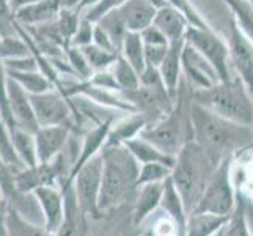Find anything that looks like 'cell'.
<instances>
[{
    "instance_id": "6da1fadb",
    "label": "cell",
    "mask_w": 253,
    "mask_h": 236,
    "mask_svg": "<svg viewBox=\"0 0 253 236\" xmlns=\"http://www.w3.org/2000/svg\"><path fill=\"white\" fill-rule=\"evenodd\" d=\"M190 123L192 141L202 146L217 165L253 146V126L226 120L194 101L190 102Z\"/></svg>"
},
{
    "instance_id": "7a4b0ae2",
    "label": "cell",
    "mask_w": 253,
    "mask_h": 236,
    "mask_svg": "<svg viewBox=\"0 0 253 236\" xmlns=\"http://www.w3.org/2000/svg\"><path fill=\"white\" fill-rule=\"evenodd\" d=\"M102 185L99 195V211L107 214L126 205H134L138 194L140 162L126 145L102 148Z\"/></svg>"
},
{
    "instance_id": "3957f363",
    "label": "cell",
    "mask_w": 253,
    "mask_h": 236,
    "mask_svg": "<svg viewBox=\"0 0 253 236\" xmlns=\"http://www.w3.org/2000/svg\"><path fill=\"white\" fill-rule=\"evenodd\" d=\"M215 169L217 164L195 141H189L176 154V162L171 169V180L182 198L187 214L194 213Z\"/></svg>"
},
{
    "instance_id": "277c9868",
    "label": "cell",
    "mask_w": 253,
    "mask_h": 236,
    "mask_svg": "<svg viewBox=\"0 0 253 236\" xmlns=\"http://www.w3.org/2000/svg\"><path fill=\"white\" fill-rule=\"evenodd\" d=\"M190 102L192 89L186 82L184 76L181 79L179 90L176 94L173 109L159 123L142 131L140 137L156 145L164 153L176 156L179 150L189 141H192V123H190Z\"/></svg>"
},
{
    "instance_id": "5b68a950",
    "label": "cell",
    "mask_w": 253,
    "mask_h": 236,
    "mask_svg": "<svg viewBox=\"0 0 253 236\" xmlns=\"http://www.w3.org/2000/svg\"><path fill=\"white\" fill-rule=\"evenodd\" d=\"M192 101L226 120L253 126V94L238 76L203 90H192Z\"/></svg>"
},
{
    "instance_id": "8992f818",
    "label": "cell",
    "mask_w": 253,
    "mask_h": 236,
    "mask_svg": "<svg viewBox=\"0 0 253 236\" xmlns=\"http://www.w3.org/2000/svg\"><path fill=\"white\" fill-rule=\"evenodd\" d=\"M231 162L233 159L228 157L217 165L194 213H209L226 217L231 216L234 206H236V188L233 185Z\"/></svg>"
},
{
    "instance_id": "52a82bcc",
    "label": "cell",
    "mask_w": 253,
    "mask_h": 236,
    "mask_svg": "<svg viewBox=\"0 0 253 236\" xmlns=\"http://www.w3.org/2000/svg\"><path fill=\"white\" fill-rule=\"evenodd\" d=\"M102 151L93 156L90 161H86L82 167L77 170L73 178V186L76 190L77 202L85 214L91 221H102V214L99 211V195H101V185H102Z\"/></svg>"
},
{
    "instance_id": "ba28073f",
    "label": "cell",
    "mask_w": 253,
    "mask_h": 236,
    "mask_svg": "<svg viewBox=\"0 0 253 236\" xmlns=\"http://www.w3.org/2000/svg\"><path fill=\"white\" fill-rule=\"evenodd\" d=\"M186 41L214 66L222 82L230 81L233 77L230 69L231 62L228 43L220 35H217L214 29H198L190 25L186 32Z\"/></svg>"
},
{
    "instance_id": "9c48e42d",
    "label": "cell",
    "mask_w": 253,
    "mask_h": 236,
    "mask_svg": "<svg viewBox=\"0 0 253 236\" xmlns=\"http://www.w3.org/2000/svg\"><path fill=\"white\" fill-rule=\"evenodd\" d=\"M121 96L135 109V112L142 113L148 121V128L159 123L173 109L176 98L169 93L165 87H145L140 85L134 90L120 92Z\"/></svg>"
},
{
    "instance_id": "30bf717a",
    "label": "cell",
    "mask_w": 253,
    "mask_h": 236,
    "mask_svg": "<svg viewBox=\"0 0 253 236\" xmlns=\"http://www.w3.org/2000/svg\"><path fill=\"white\" fill-rule=\"evenodd\" d=\"M30 99L40 128L68 126L74 133H77L71 102L57 89H52L40 94H30Z\"/></svg>"
},
{
    "instance_id": "8fae6325",
    "label": "cell",
    "mask_w": 253,
    "mask_h": 236,
    "mask_svg": "<svg viewBox=\"0 0 253 236\" xmlns=\"http://www.w3.org/2000/svg\"><path fill=\"white\" fill-rule=\"evenodd\" d=\"M230 62L238 73V77L246 84L253 94V43L244 35L238 22L230 14V35H228Z\"/></svg>"
},
{
    "instance_id": "7c38bea8",
    "label": "cell",
    "mask_w": 253,
    "mask_h": 236,
    "mask_svg": "<svg viewBox=\"0 0 253 236\" xmlns=\"http://www.w3.org/2000/svg\"><path fill=\"white\" fill-rule=\"evenodd\" d=\"M182 76L192 90L209 89L220 82V77L214 66L195 47L187 45V41L182 50Z\"/></svg>"
},
{
    "instance_id": "4fadbf2b",
    "label": "cell",
    "mask_w": 253,
    "mask_h": 236,
    "mask_svg": "<svg viewBox=\"0 0 253 236\" xmlns=\"http://www.w3.org/2000/svg\"><path fill=\"white\" fill-rule=\"evenodd\" d=\"M62 190L65 197V217L55 236H88L91 219L77 202L73 183L65 185Z\"/></svg>"
},
{
    "instance_id": "5bb4252c",
    "label": "cell",
    "mask_w": 253,
    "mask_h": 236,
    "mask_svg": "<svg viewBox=\"0 0 253 236\" xmlns=\"http://www.w3.org/2000/svg\"><path fill=\"white\" fill-rule=\"evenodd\" d=\"M32 194L35 195L41 208L42 222H44L46 230L55 235L65 217V197L62 188L41 186L35 189Z\"/></svg>"
},
{
    "instance_id": "9a60e30c",
    "label": "cell",
    "mask_w": 253,
    "mask_h": 236,
    "mask_svg": "<svg viewBox=\"0 0 253 236\" xmlns=\"http://www.w3.org/2000/svg\"><path fill=\"white\" fill-rule=\"evenodd\" d=\"M8 99H10V110L14 120V126L29 131L32 134L37 133L40 129V125L37 121V117H35L30 94L16 81H13L10 76H8Z\"/></svg>"
},
{
    "instance_id": "2e32d148",
    "label": "cell",
    "mask_w": 253,
    "mask_h": 236,
    "mask_svg": "<svg viewBox=\"0 0 253 236\" xmlns=\"http://www.w3.org/2000/svg\"><path fill=\"white\" fill-rule=\"evenodd\" d=\"M74 131L68 126H44L35 133L38 162H50L63 151Z\"/></svg>"
},
{
    "instance_id": "e0dca14e",
    "label": "cell",
    "mask_w": 253,
    "mask_h": 236,
    "mask_svg": "<svg viewBox=\"0 0 253 236\" xmlns=\"http://www.w3.org/2000/svg\"><path fill=\"white\" fill-rule=\"evenodd\" d=\"M65 2L66 0H41L38 3L17 10L14 17L22 27H37L55 21L65 10Z\"/></svg>"
},
{
    "instance_id": "ac0fdd59",
    "label": "cell",
    "mask_w": 253,
    "mask_h": 236,
    "mask_svg": "<svg viewBox=\"0 0 253 236\" xmlns=\"http://www.w3.org/2000/svg\"><path fill=\"white\" fill-rule=\"evenodd\" d=\"M184 46L186 40L170 43L164 62L159 66L164 84L173 98H176L182 79V50H184Z\"/></svg>"
},
{
    "instance_id": "d6986e66",
    "label": "cell",
    "mask_w": 253,
    "mask_h": 236,
    "mask_svg": "<svg viewBox=\"0 0 253 236\" xmlns=\"http://www.w3.org/2000/svg\"><path fill=\"white\" fill-rule=\"evenodd\" d=\"M161 208L173 222L174 229H176V236H186L189 214L186 211L184 203H182L179 192L173 185L171 175L164 181V194L161 200Z\"/></svg>"
},
{
    "instance_id": "ffe728a7",
    "label": "cell",
    "mask_w": 253,
    "mask_h": 236,
    "mask_svg": "<svg viewBox=\"0 0 253 236\" xmlns=\"http://www.w3.org/2000/svg\"><path fill=\"white\" fill-rule=\"evenodd\" d=\"M153 24L167 37L169 43L186 40V32L190 27L187 17L171 5L158 8Z\"/></svg>"
},
{
    "instance_id": "44dd1931",
    "label": "cell",
    "mask_w": 253,
    "mask_h": 236,
    "mask_svg": "<svg viewBox=\"0 0 253 236\" xmlns=\"http://www.w3.org/2000/svg\"><path fill=\"white\" fill-rule=\"evenodd\" d=\"M162 194H164V181L148 183V185L138 188V194L132 206V221L135 227L140 229L142 224L148 219V216L161 206Z\"/></svg>"
},
{
    "instance_id": "7402d4cb",
    "label": "cell",
    "mask_w": 253,
    "mask_h": 236,
    "mask_svg": "<svg viewBox=\"0 0 253 236\" xmlns=\"http://www.w3.org/2000/svg\"><path fill=\"white\" fill-rule=\"evenodd\" d=\"M145 128H148V121L142 113L138 112L127 113V115L121 117L112 125L104 146L125 145L126 142L140 136Z\"/></svg>"
},
{
    "instance_id": "603a6c76",
    "label": "cell",
    "mask_w": 253,
    "mask_h": 236,
    "mask_svg": "<svg viewBox=\"0 0 253 236\" xmlns=\"http://www.w3.org/2000/svg\"><path fill=\"white\" fill-rule=\"evenodd\" d=\"M118 10L123 16L127 32L140 33L153 24L158 8L145 2V0H127L126 3L118 6Z\"/></svg>"
},
{
    "instance_id": "cb8c5ba5",
    "label": "cell",
    "mask_w": 253,
    "mask_h": 236,
    "mask_svg": "<svg viewBox=\"0 0 253 236\" xmlns=\"http://www.w3.org/2000/svg\"><path fill=\"white\" fill-rule=\"evenodd\" d=\"M112 125H113V121H107V123H102L99 126H94V128L88 129L84 134L79 159L76 161L74 169L71 172V177H69V181L66 183V185L73 183L74 175L77 173V170H79L86 161H90L93 156H96L98 153L102 151V148H104V145H106V141H107V136H109V131H110Z\"/></svg>"
},
{
    "instance_id": "d4e9b609",
    "label": "cell",
    "mask_w": 253,
    "mask_h": 236,
    "mask_svg": "<svg viewBox=\"0 0 253 236\" xmlns=\"http://www.w3.org/2000/svg\"><path fill=\"white\" fill-rule=\"evenodd\" d=\"M125 145L129 148V151L134 154L135 159L140 162V165L150 164V162H159V164H165L173 169L174 162H176V156L164 153L161 148L153 145L151 142H148L146 139H143L140 136L126 142Z\"/></svg>"
},
{
    "instance_id": "484cf974",
    "label": "cell",
    "mask_w": 253,
    "mask_h": 236,
    "mask_svg": "<svg viewBox=\"0 0 253 236\" xmlns=\"http://www.w3.org/2000/svg\"><path fill=\"white\" fill-rule=\"evenodd\" d=\"M220 236H252L246 219V195L244 190L236 189V206L226 224L219 230Z\"/></svg>"
},
{
    "instance_id": "4316f807",
    "label": "cell",
    "mask_w": 253,
    "mask_h": 236,
    "mask_svg": "<svg viewBox=\"0 0 253 236\" xmlns=\"http://www.w3.org/2000/svg\"><path fill=\"white\" fill-rule=\"evenodd\" d=\"M11 143L17 154V157L22 161L25 167H33L38 164L37 156V142H35V134L16 128L11 131Z\"/></svg>"
},
{
    "instance_id": "83f0119b",
    "label": "cell",
    "mask_w": 253,
    "mask_h": 236,
    "mask_svg": "<svg viewBox=\"0 0 253 236\" xmlns=\"http://www.w3.org/2000/svg\"><path fill=\"white\" fill-rule=\"evenodd\" d=\"M120 54L123 55L138 73H142L145 69V66H146L145 43L142 40V35L138 32H127L126 33Z\"/></svg>"
},
{
    "instance_id": "f1b7e54d",
    "label": "cell",
    "mask_w": 253,
    "mask_h": 236,
    "mask_svg": "<svg viewBox=\"0 0 253 236\" xmlns=\"http://www.w3.org/2000/svg\"><path fill=\"white\" fill-rule=\"evenodd\" d=\"M8 235L10 236H55L46 230L44 225H35L30 221H25L19 209L10 206L8 211Z\"/></svg>"
},
{
    "instance_id": "f546056e",
    "label": "cell",
    "mask_w": 253,
    "mask_h": 236,
    "mask_svg": "<svg viewBox=\"0 0 253 236\" xmlns=\"http://www.w3.org/2000/svg\"><path fill=\"white\" fill-rule=\"evenodd\" d=\"M230 8V14L238 22L244 35L253 43V2L250 0H222Z\"/></svg>"
},
{
    "instance_id": "4dcf8cb0",
    "label": "cell",
    "mask_w": 253,
    "mask_h": 236,
    "mask_svg": "<svg viewBox=\"0 0 253 236\" xmlns=\"http://www.w3.org/2000/svg\"><path fill=\"white\" fill-rule=\"evenodd\" d=\"M13 81H16L22 89L29 94H40L55 89V85L52 84L50 79L42 73V71H30V73H10L8 71Z\"/></svg>"
},
{
    "instance_id": "1f68e13d",
    "label": "cell",
    "mask_w": 253,
    "mask_h": 236,
    "mask_svg": "<svg viewBox=\"0 0 253 236\" xmlns=\"http://www.w3.org/2000/svg\"><path fill=\"white\" fill-rule=\"evenodd\" d=\"M112 73L115 76V81L120 87V92L134 90L140 87V73L130 65L123 55H118L117 62L112 66Z\"/></svg>"
},
{
    "instance_id": "d6a6232c",
    "label": "cell",
    "mask_w": 253,
    "mask_h": 236,
    "mask_svg": "<svg viewBox=\"0 0 253 236\" xmlns=\"http://www.w3.org/2000/svg\"><path fill=\"white\" fill-rule=\"evenodd\" d=\"M96 24L101 25V27L109 33V37L112 38L113 45H115L118 52H121V46H123V41H125V37L127 33V29H126L123 16H121L118 8L106 13Z\"/></svg>"
},
{
    "instance_id": "836d02e7",
    "label": "cell",
    "mask_w": 253,
    "mask_h": 236,
    "mask_svg": "<svg viewBox=\"0 0 253 236\" xmlns=\"http://www.w3.org/2000/svg\"><path fill=\"white\" fill-rule=\"evenodd\" d=\"M84 55L86 58V62L91 66V69L96 73V71H104V69H109L113 66V63L117 62L118 58V52H110V50H106L96 45H88V46H84L81 47Z\"/></svg>"
},
{
    "instance_id": "e575fe53",
    "label": "cell",
    "mask_w": 253,
    "mask_h": 236,
    "mask_svg": "<svg viewBox=\"0 0 253 236\" xmlns=\"http://www.w3.org/2000/svg\"><path fill=\"white\" fill-rule=\"evenodd\" d=\"M0 154L6 161V164L10 165L13 169L14 173L21 172L25 169V165L22 164V161L17 157L13 143H11V133H10V128L5 123L3 117L0 115Z\"/></svg>"
},
{
    "instance_id": "d590c367",
    "label": "cell",
    "mask_w": 253,
    "mask_h": 236,
    "mask_svg": "<svg viewBox=\"0 0 253 236\" xmlns=\"http://www.w3.org/2000/svg\"><path fill=\"white\" fill-rule=\"evenodd\" d=\"M117 213H118V208L104 216L106 225L101 227V229L96 232L94 235H91V236H137L138 233H140V232L129 233L127 232V222L132 221V217H130V219L126 222L125 216H120Z\"/></svg>"
},
{
    "instance_id": "8d00e7d4",
    "label": "cell",
    "mask_w": 253,
    "mask_h": 236,
    "mask_svg": "<svg viewBox=\"0 0 253 236\" xmlns=\"http://www.w3.org/2000/svg\"><path fill=\"white\" fill-rule=\"evenodd\" d=\"M30 54L32 49L21 33L16 35V37L0 38V58L2 60H13Z\"/></svg>"
},
{
    "instance_id": "74e56055",
    "label": "cell",
    "mask_w": 253,
    "mask_h": 236,
    "mask_svg": "<svg viewBox=\"0 0 253 236\" xmlns=\"http://www.w3.org/2000/svg\"><path fill=\"white\" fill-rule=\"evenodd\" d=\"M65 55H66L69 66L73 69L74 76L77 77V81H88V79L94 74V71L88 65V62H86V58H85L81 47L69 45L65 47Z\"/></svg>"
},
{
    "instance_id": "f35d334b",
    "label": "cell",
    "mask_w": 253,
    "mask_h": 236,
    "mask_svg": "<svg viewBox=\"0 0 253 236\" xmlns=\"http://www.w3.org/2000/svg\"><path fill=\"white\" fill-rule=\"evenodd\" d=\"M171 175V167L159 162H150V164H142L140 172H138V180L137 186L140 188L148 183H158L165 181Z\"/></svg>"
},
{
    "instance_id": "ab89813d",
    "label": "cell",
    "mask_w": 253,
    "mask_h": 236,
    "mask_svg": "<svg viewBox=\"0 0 253 236\" xmlns=\"http://www.w3.org/2000/svg\"><path fill=\"white\" fill-rule=\"evenodd\" d=\"M0 115L3 117L5 123L8 125L11 133L16 126L10 110V99H8V71L2 58H0Z\"/></svg>"
},
{
    "instance_id": "60d3db41",
    "label": "cell",
    "mask_w": 253,
    "mask_h": 236,
    "mask_svg": "<svg viewBox=\"0 0 253 236\" xmlns=\"http://www.w3.org/2000/svg\"><path fill=\"white\" fill-rule=\"evenodd\" d=\"M16 35H19V24L14 17L10 0H0V37L5 38Z\"/></svg>"
},
{
    "instance_id": "b9f144b4",
    "label": "cell",
    "mask_w": 253,
    "mask_h": 236,
    "mask_svg": "<svg viewBox=\"0 0 253 236\" xmlns=\"http://www.w3.org/2000/svg\"><path fill=\"white\" fill-rule=\"evenodd\" d=\"M3 63L6 66V71L10 73H30V71H41L40 69V62L37 54L13 58V60H3Z\"/></svg>"
},
{
    "instance_id": "7bdbcfd3",
    "label": "cell",
    "mask_w": 253,
    "mask_h": 236,
    "mask_svg": "<svg viewBox=\"0 0 253 236\" xmlns=\"http://www.w3.org/2000/svg\"><path fill=\"white\" fill-rule=\"evenodd\" d=\"M126 2H127V0H99V2L96 3L94 6H91L86 11H84L82 17H85V19H88L91 22H98L106 13L115 10V8L121 6Z\"/></svg>"
},
{
    "instance_id": "ee69618b",
    "label": "cell",
    "mask_w": 253,
    "mask_h": 236,
    "mask_svg": "<svg viewBox=\"0 0 253 236\" xmlns=\"http://www.w3.org/2000/svg\"><path fill=\"white\" fill-rule=\"evenodd\" d=\"M93 33H94V22L85 19V17H81L79 27H77L74 37L71 40V46L84 47V46L91 45V43H93Z\"/></svg>"
},
{
    "instance_id": "f6af8a7d",
    "label": "cell",
    "mask_w": 253,
    "mask_h": 236,
    "mask_svg": "<svg viewBox=\"0 0 253 236\" xmlns=\"http://www.w3.org/2000/svg\"><path fill=\"white\" fill-rule=\"evenodd\" d=\"M14 172L10 165L6 164V161L0 154V188L3 189L5 195L8 200L13 198L16 195V189H14Z\"/></svg>"
},
{
    "instance_id": "bcb514c9",
    "label": "cell",
    "mask_w": 253,
    "mask_h": 236,
    "mask_svg": "<svg viewBox=\"0 0 253 236\" xmlns=\"http://www.w3.org/2000/svg\"><path fill=\"white\" fill-rule=\"evenodd\" d=\"M88 82L94 87H99V89H106L112 92H120V87L115 81V76L109 69H104V71H96L90 79Z\"/></svg>"
},
{
    "instance_id": "7dc6e473",
    "label": "cell",
    "mask_w": 253,
    "mask_h": 236,
    "mask_svg": "<svg viewBox=\"0 0 253 236\" xmlns=\"http://www.w3.org/2000/svg\"><path fill=\"white\" fill-rule=\"evenodd\" d=\"M140 85L154 87V89H158V87H165L161 69L158 66L146 65L145 69L140 73ZM165 89H167V87H165Z\"/></svg>"
},
{
    "instance_id": "c3c4849f",
    "label": "cell",
    "mask_w": 253,
    "mask_h": 236,
    "mask_svg": "<svg viewBox=\"0 0 253 236\" xmlns=\"http://www.w3.org/2000/svg\"><path fill=\"white\" fill-rule=\"evenodd\" d=\"M140 35H142V40L145 43V46H167V45H170L167 37H165V35L156 27L154 24H151L150 27L142 30Z\"/></svg>"
},
{
    "instance_id": "681fc988",
    "label": "cell",
    "mask_w": 253,
    "mask_h": 236,
    "mask_svg": "<svg viewBox=\"0 0 253 236\" xmlns=\"http://www.w3.org/2000/svg\"><path fill=\"white\" fill-rule=\"evenodd\" d=\"M93 45L99 46V47L106 49V50H110V52H118V49L115 47V45H113L112 38L109 37V33L96 22H94V33H93ZM118 54H120V52H118Z\"/></svg>"
},
{
    "instance_id": "f907efd6",
    "label": "cell",
    "mask_w": 253,
    "mask_h": 236,
    "mask_svg": "<svg viewBox=\"0 0 253 236\" xmlns=\"http://www.w3.org/2000/svg\"><path fill=\"white\" fill-rule=\"evenodd\" d=\"M169 50L167 46H145V58H146V65H153V66H161L164 62L165 54Z\"/></svg>"
},
{
    "instance_id": "816d5d0a",
    "label": "cell",
    "mask_w": 253,
    "mask_h": 236,
    "mask_svg": "<svg viewBox=\"0 0 253 236\" xmlns=\"http://www.w3.org/2000/svg\"><path fill=\"white\" fill-rule=\"evenodd\" d=\"M8 211H10L8 197L0 188V236H10L8 235Z\"/></svg>"
},
{
    "instance_id": "f5cc1de1",
    "label": "cell",
    "mask_w": 253,
    "mask_h": 236,
    "mask_svg": "<svg viewBox=\"0 0 253 236\" xmlns=\"http://www.w3.org/2000/svg\"><path fill=\"white\" fill-rule=\"evenodd\" d=\"M244 195H246V219H247L250 235L253 236V197L247 195L246 192H244Z\"/></svg>"
},
{
    "instance_id": "db71d44e",
    "label": "cell",
    "mask_w": 253,
    "mask_h": 236,
    "mask_svg": "<svg viewBox=\"0 0 253 236\" xmlns=\"http://www.w3.org/2000/svg\"><path fill=\"white\" fill-rule=\"evenodd\" d=\"M38 2H41V0H10V5L13 8V11L16 13L17 10H21V8H25V6L38 3Z\"/></svg>"
},
{
    "instance_id": "11a10c76",
    "label": "cell",
    "mask_w": 253,
    "mask_h": 236,
    "mask_svg": "<svg viewBox=\"0 0 253 236\" xmlns=\"http://www.w3.org/2000/svg\"><path fill=\"white\" fill-rule=\"evenodd\" d=\"M98 2H99V0H81V2H79V8H77V11H79V13L82 14L84 11H86L88 8L94 6Z\"/></svg>"
},
{
    "instance_id": "9f6ffc18",
    "label": "cell",
    "mask_w": 253,
    "mask_h": 236,
    "mask_svg": "<svg viewBox=\"0 0 253 236\" xmlns=\"http://www.w3.org/2000/svg\"><path fill=\"white\" fill-rule=\"evenodd\" d=\"M145 2L151 3V5L156 6V8H162V6H165V5H169V3H167V0H145Z\"/></svg>"
},
{
    "instance_id": "6f0895ef",
    "label": "cell",
    "mask_w": 253,
    "mask_h": 236,
    "mask_svg": "<svg viewBox=\"0 0 253 236\" xmlns=\"http://www.w3.org/2000/svg\"><path fill=\"white\" fill-rule=\"evenodd\" d=\"M137 236H156V233H154L153 229H148V230H145L143 233H138Z\"/></svg>"
},
{
    "instance_id": "680465c9",
    "label": "cell",
    "mask_w": 253,
    "mask_h": 236,
    "mask_svg": "<svg viewBox=\"0 0 253 236\" xmlns=\"http://www.w3.org/2000/svg\"><path fill=\"white\" fill-rule=\"evenodd\" d=\"M212 236H220V235H219V232H217V233H215V235H212Z\"/></svg>"
},
{
    "instance_id": "91938a15",
    "label": "cell",
    "mask_w": 253,
    "mask_h": 236,
    "mask_svg": "<svg viewBox=\"0 0 253 236\" xmlns=\"http://www.w3.org/2000/svg\"><path fill=\"white\" fill-rule=\"evenodd\" d=\"M250 2H253V0H250Z\"/></svg>"
},
{
    "instance_id": "94428289",
    "label": "cell",
    "mask_w": 253,
    "mask_h": 236,
    "mask_svg": "<svg viewBox=\"0 0 253 236\" xmlns=\"http://www.w3.org/2000/svg\"><path fill=\"white\" fill-rule=\"evenodd\" d=\"M0 38H2V37H0Z\"/></svg>"
}]
</instances>
